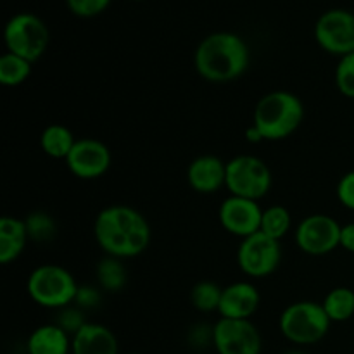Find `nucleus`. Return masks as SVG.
Here are the masks:
<instances>
[{"label": "nucleus", "instance_id": "f257e3e1", "mask_svg": "<svg viewBox=\"0 0 354 354\" xmlns=\"http://www.w3.org/2000/svg\"><path fill=\"white\" fill-rule=\"evenodd\" d=\"M93 235L106 256L128 259L142 254L149 248L152 230L144 214L135 207L114 204L97 214Z\"/></svg>", "mask_w": 354, "mask_h": 354}, {"label": "nucleus", "instance_id": "f03ea898", "mask_svg": "<svg viewBox=\"0 0 354 354\" xmlns=\"http://www.w3.org/2000/svg\"><path fill=\"white\" fill-rule=\"evenodd\" d=\"M251 52L244 38L232 31L211 33L197 45L194 64L206 82L228 83L241 78L249 68Z\"/></svg>", "mask_w": 354, "mask_h": 354}, {"label": "nucleus", "instance_id": "7ed1b4c3", "mask_svg": "<svg viewBox=\"0 0 354 354\" xmlns=\"http://www.w3.org/2000/svg\"><path fill=\"white\" fill-rule=\"evenodd\" d=\"M304 120V104L296 93L275 90L258 100L252 114V127L263 140L277 142L290 137Z\"/></svg>", "mask_w": 354, "mask_h": 354}, {"label": "nucleus", "instance_id": "20e7f679", "mask_svg": "<svg viewBox=\"0 0 354 354\" xmlns=\"http://www.w3.org/2000/svg\"><path fill=\"white\" fill-rule=\"evenodd\" d=\"M78 287L73 273L57 265L38 266L30 273L26 282L31 301L47 310H62L75 304Z\"/></svg>", "mask_w": 354, "mask_h": 354}, {"label": "nucleus", "instance_id": "39448f33", "mask_svg": "<svg viewBox=\"0 0 354 354\" xmlns=\"http://www.w3.org/2000/svg\"><path fill=\"white\" fill-rule=\"evenodd\" d=\"M279 324L287 341L297 346H310L320 342L328 334L332 322L320 303L297 301L282 311Z\"/></svg>", "mask_w": 354, "mask_h": 354}, {"label": "nucleus", "instance_id": "423d86ee", "mask_svg": "<svg viewBox=\"0 0 354 354\" xmlns=\"http://www.w3.org/2000/svg\"><path fill=\"white\" fill-rule=\"evenodd\" d=\"M3 40L7 52L30 62H37L47 50L50 35L47 24L37 14L19 12L7 21Z\"/></svg>", "mask_w": 354, "mask_h": 354}, {"label": "nucleus", "instance_id": "0eeeda50", "mask_svg": "<svg viewBox=\"0 0 354 354\" xmlns=\"http://www.w3.org/2000/svg\"><path fill=\"white\" fill-rule=\"evenodd\" d=\"M230 196L263 199L272 189V171L263 159L242 154L227 162V183Z\"/></svg>", "mask_w": 354, "mask_h": 354}, {"label": "nucleus", "instance_id": "6e6552de", "mask_svg": "<svg viewBox=\"0 0 354 354\" xmlns=\"http://www.w3.org/2000/svg\"><path fill=\"white\" fill-rule=\"evenodd\" d=\"M282 248L280 241L268 237L263 232L242 239L237 251L239 268L251 279H265L272 275L280 265Z\"/></svg>", "mask_w": 354, "mask_h": 354}, {"label": "nucleus", "instance_id": "1a4fd4ad", "mask_svg": "<svg viewBox=\"0 0 354 354\" xmlns=\"http://www.w3.org/2000/svg\"><path fill=\"white\" fill-rule=\"evenodd\" d=\"M342 225L328 214H310L296 228V244L310 256H325L341 248Z\"/></svg>", "mask_w": 354, "mask_h": 354}, {"label": "nucleus", "instance_id": "9d476101", "mask_svg": "<svg viewBox=\"0 0 354 354\" xmlns=\"http://www.w3.org/2000/svg\"><path fill=\"white\" fill-rule=\"evenodd\" d=\"M315 40L328 54L342 57L354 52V14L346 9L325 10L315 24Z\"/></svg>", "mask_w": 354, "mask_h": 354}, {"label": "nucleus", "instance_id": "9b49d317", "mask_svg": "<svg viewBox=\"0 0 354 354\" xmlns=\"http://www.w3.org/2000/svg\"><path fill=\"white\" fill-rule=\"evenodd\" d=\"M213 346L218 354H261L263 339L251 320L220 318L213 327Z\"/></svg>", "mask_w": 354, "mask_h": 354}, {"label": "nucleus", "instance_id": "f8f14e48", "mask_svg": "<svg viewBox=\"0 0 354 354\" xmlns=\"http://www.w3.org/2000/svg\"><path fill=\"white\" fill-rule=\"evenodd\" d=\"M113 162L109 147L95 138L76 140L75 147L66 158V166L82 180H95L106 175Z\"/></svg>", "mask_w": 354, "mask_h": 354}, {"label": "nucleus", "instance_id": "ddd939ff", "mask_svg": "<svg viewBox=\"0 0 354 354\" xmlns=\"http://www.w3.org/2000/svg\"><path fill=\"white\" fill-rule=\"evenodd\" d=\"M218 218L228 234L245 239L261 228L263 209L258 201L230 196L221 203Z\"/></svg>", "mask_w": 354, "mask_h": 354}, {"label": "nucleus", "instance_id": "4468645a", "mask_svg": "<svg viewBox=\"0 0 354 354\" xmlns=\"http://www.w3.org/2000/svg\"><path fill=\"white\" fill-rule=\"evenodd\" d=\"M259 296L258 289L249 282H234L223 287L220 303V318L230 320H251L252 315L258 311Z\"/></svg>", "mask_w": 354, "mask_h": 354}, {"label": "nucleus", "instance_id": "2eb2a0df", "mask_svg": "<svg viewBox=\"0 0 354 354\" xmlns=\"http://www.w3.org/2000/svg\"><path fill=\"white\" fill-rule=\"evenodd\" d=\"M187 182L199 194L218 192L227 183V162L216 156H199L187 168Z\"/></svg>", "mask_w": 354, "mask_h": 354}, {"label": "nucleus", "instance_id": "dca6fc26", "mask_svg": "<svg viewBox=\"0 0 354 354\" xmlns=\"http://www.w3.org/2000/svg\"><path fill=\"white\" fill-rule=\"evenodd\" d=\"M73 354H120V344L111 328L86 322L71 337Z\"/></svg>", "mask_w": 354, "mask_h": 354}, {"label": "nucleus", "instance_id": "f3484780", "mask_svg": "<svg viewBox=\"0 0 354 354\" xmlns=\"http://www.w3.org/2000/svg\"><path fill=\"white\" fill-rule=\"evenodd\" d=\"M28 354H69L71 335L57 324L40 325L28 337Z\"/></svg>", "mask_w": 354, "mask_h": 354}, {"label": "nucleus", "instance_id": "a211bd4d", "mask_svg": "<svg viewBox=\"0 0 354 354\" xmlns=\"http://www.w3.org/2000/svg\"><path fill=\"white\" fill-rule=\"evenodd\" d=\"M30 241L24 220L3 216L0 220V263L9 265L23 254L26 242Z\"/></svg>", "mask_w": 354, "mask_h": 354}, {"label": "nucleus", "instance_id": "6ab92c4d", "mask_svg": "<svg viewBox=\"0 0 354 354\" xmlns=\"http://www.w3.org/2000/svg\"><path fill=\"white\" fill-rule=\"evenodd\" d=\"M76 144V138L68 127L61 123H52L44 128L40 135V147L48 158L64 159L69 156Z\"/></svg>", "mask_w": 354, "mask_h": 354}, {"label": "nucleus", "instance_id": "aec40b11", "mask_svg": "<svg viewBox=\"0 0 354 354\" xmlns=\"http://www.w3.org/2000/svg\"><path fill=\"white\" fill-rule=\"evenodd\" d=\"M128 282V272L123 259L106 256L97 265V283L100 290L106 292H120L124 289Z\"/></svg>", "mask_w": 354, "mask_h": 354}, {"label": "nucleus", "instance_id": "412c9836", "mask_svg": "<svg viewBox=\"0 0 354 354\" xmlns=\"http://www.w3.org/2000/svg\"><path fill=\"white\" fill-rule=\"evenodd\" d=\"M322 306L332 324L351 320L354 317V290L349 287H335L325 296Z\"/></svg>", "mask_w": 354, "mask_h": 354}, {"label": "nucleus", "instance_id": "4be33fe9", "mask_svg": "<svg viewBox=\"0 0 354 354\" xmlns=\"http://www.w3.org/2000/svg\"><path fill=\"white\" fill-rule=\"evenodd\" d=\"M290 227H292V214L286 206H270L263 209L261 218V228L259 232L266 234L268 237L275 239V241H282L287 234H289Z\"/></svg>", "mask_w": 354, "mask_h": 354}, {"label": "nucleus", "instance_id": "5701e85b", "mask_svg": "<svg viewBox=\"0 0 354 354\" xmlns=\"http://www.w3.org/2000/svg\"><path fill=\"white\" fill-rule=\"evenodd\" d=\"M33 62L19 57L16 54H6L0 57V83L3 86H19L30 78Z\"/></svg>", "mask_w": 354, "mask_h": 354}, {"label": "nucleus", "instance_id": "b1692460", "mask_svg": "<svg viewBox=\"0 0 354 354\" xmlns=\"http://www.w3.org/2000/svg\"><path fill=\"white\" fill-rule=\"evenodd\" d=\"M221 294H223V287L209 280H203L190 290V303L197 311L211 313V311L220 310Z\"/></svg>", "mask_w": 354, "mask_h": 354}, {"label": "nucleus", "instance_id": "393cba45", "mask_svg": "<svg viewBox=\"0 0 354 354\" xmlns=\"http://www.w3.org/2000/svg\"><path fill=\"white\" fill-rule=\"evenodd\" d=\"M24 223H26L28 237L30 241L35 242H48L57 235V225L55 220L50 214L44 213V211H35V213L28 214L24 218Z\"/></svg>", "mask_w": 354, "mask_h": 354}, {"label": "nucleus", "instance_id": "a878e982", "mask_svg": "<svg viewBox=\"0 0 354 354\" xmlns=\"http://www.w3.org/2000/svg\"><path fill=\"white\" fill-rule=\"evenodd\" d=\"M335 85L341 95L346 99H354V52L339 57L335 68Z\"/></svg>", "mask_w": 354, "mask_h": 354}, {"label": "nucleus", "instance_id": "bb28decb", "mask_svg": "<svg viewBox=\"0 0 354 354\" xmlns=\"http://www.w3.org/2000/svg\"><path fill=\"white\" fill-rule=\"evenodd\" d=\"M111 0H66V6L75 16L93 17L109 7Z\"/></svg>", "mask_w": 354, "mask_h": 354}, {"label": "nucleus", "instance_id": "cd10ccee", "mask_svg": "<svg viewBox=\"0 0 354 354\" xmlns=\"http://www.w3.org/2000/svg\"><path fill=\"white\" fill-rule=\"evenodd\" d=\"M83 313H85V311L80 310L78 306L62 308L61 317H59V320H57V325L61 328H64V330L73 337V335H75L76 332H78L80 328L86 324L85 318H83L85 317Z\"/></svg>", "mask_w": 354, "mask_h": 354}, {"label": "nucleus", "instance_id": "c85d7f7f", "mask_svg": "<svg viewBox=\"0 0 354 354\" xmlns=\"http://www.w3.org/2000/svg\"><path fill=\"white\" fill-rule=\"evenodd\" d=\"M335 194H337L339 203H341L346 209L354 211V169L341 176Z\"/></svg>", "mask_w": 354, "mask_h": 354}, {"label": "nucleus", "instance_id": "c756f323", "mask_svg": "<svg viewBox=\"0 0 354 354\" xmlns=\"http://www.w3.org/2000/svg\"><path fill=\"white\" fill-rule=\"evenodd\" d=\"M100 290L95 286H80L78 292L75 297V306H78L80 310H93L100 304Z\"/></svg>", "mask_w": 354, "mask_h": 354}, {"label": "nucleus", "instance_id": "7c9ffc66", "mask_svg": "<svg viewBox=\"0 0 354 354\" xmlns=\"http://www.w3.org/2000/svg\"><path fill=\"white\" fill-rule=\"evenodd\" d=\"M341 248L354 254V223L342 225L341 232Z\"/></svg>", "mask_w": 354, "mask_h": 354}, {"label": "nucleus", "instance_id": "2f4dec72", "mask_svg": "<svg viewBox=\"0 0 354 354\" xmlns=\"http://www.w3.org/2000/svg\"><path fill=\"white\" fill-rule=\"evenodd\" d=\"M245 138H248V142H251V144H258V142H263L261 133H259V131L256 130L254 127H251L248 131H245Z\"/></svg>", "mask_w": 354, "mask_h": 354}, {"label": "nucleus", "instance_id": "473e14b6", "mask_svg": "<svg viewBox=\"0 0 354 354\" xmlns=\"http://www.w3.org/2000/svg\"><path fill=\"white\" fill-rule=\"evenodd\" d=\"M286 354H306V353H303V351H287Z\"/></svg>", "mask_w": 354, "mask_h": 354}, {"label": "nucleus", "instance_id": "72a5a7b5", "mask_svg": "<svg viewBox=\"0 0 354 354\" xmlns=\"http://www.w3.org/2000/svg\"><path fill=\"white\" fill-rule=\"evenodd\" d=\"M128 354H140V353H128Z\"/></svg>", "mask_w": 354, "mask_h": 354}, {"label": "nucleus", "instance_id": "f704fd0d", "mask_svg": "<svg viewBox=\"0 0 354 354\" xmlns=\"http://www.w3.org/2000/svg\"><path fill=\"white\" fill-rule=\"evenodd\" d=\"M135 2H138V0H135Z\"/></svg>", "mask_w": 354, "mask_h": 354}]
</instances>
